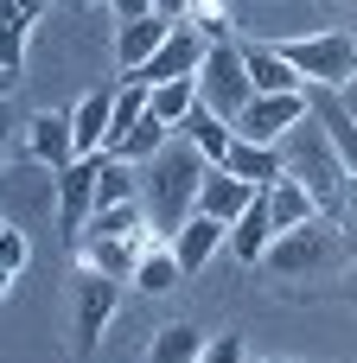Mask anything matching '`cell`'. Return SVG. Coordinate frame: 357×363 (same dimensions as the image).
<instances>
[{"instance_id":"obj_10","label":"cell","mask_w":357,"mask_h":363,"mask_svg":"<svg viewBox=\"0 0 357 363\" xmlns=\"http://www.w3.org/2000/svg\"><path fill=\"white\" fill-rule=\"evenodd\" d=\"M236 51H243V70H249L256 96H294V89H307L300 70L275 51V38H236Z\"/></svg>"},{"instance_id":"obj_26","label":"cell","mask_w":357,"mask_h":363,"mask_svg":"<svg viewBox=\"0 0 357 363\" xmlns=\"http://www.w3.org/2000/svg\"><path fill=\"white\" fill-rule=\"evenodd\" d=\"M166 140H172V128H166V121H160V115L147 108V115L134 121V134H121V140H115L109 153H115V160H134V166H147V160H153V153H160Z\"/></svg>"},{"instance_id":"obj_2","label":"cell","mask_w":357,"mask_h":363,"mask_svg":"<svg viewBox=\"0 0 357 363\" xmlns=\"http://www.w3.org/2000/svg\"><path fill=\"white\" fill-rule=\"evenodd\" d=\"M275 147H281V172L300 179L326 217H339V198H345V179H351V172H345V160L332 153V140H326V128L313 121V108H307V115H300Z\"/></svg>"},{"instance_id":"obj_8","label":"cell","mask_w":357,"mask_h":363,"mask_svg":"<svg viewBox=\"0 0 357 363\" xmlns=\"http://www.w3.org/2000/svg\"><path fill=\"white\" fill-rule=\"evenodd\" d=\"M300 115H307V89H294V96H249V108L236 115V134H243V140L275 147Z\"/></svg>"},{"instance_id":"obj_23","label":"cell","mask_w":357,"mask_h":363,"mask_svg":"<svg viewBox=\"0 0 357 363\" xmlns=\"http://www.w3.org/2000/svg\"><path fill=\"white\" fill-rule=\"evenodd\" d=\"M109 204H141V166L96 153V211H109Z\"/></svg>"},{"instance_id":"obj_7","label":"cell","mask_w":357,"mask_h":363,"mask_svg":"<svg viewBox=\"0 0 357 363\" xmlns=\"http://www.w3.org/2000/svg\"><path fill=\"white\" fill-rule=\"evenodd\" d=\"M275 274H319L326 262H332V223L326 217H313V223H300V230H281L275 242H268V255H262Z\"/></svg>"},{"instance_id":"obj_20","label":"cell","mask_w":357,"mask_h":363,"mask_svg":"<svg viewBox=\"0 0 357 363\" xmlns=\"http://www.w3.org/2000/svg\"><path fill=\"white\" fill-rule=\"evenodd\" d=\"M179 134L204 153V166H224V153L236 147V121H224V115H217V108H204V102L185 115V128H179Z\"/></svg>"},{"instance_id":"obj_25","label":"cell","mask_w":357,"mask_h":363,"mask_svg":"<svg viewBox=\"0 0 357 363\" xmlns=\"http://www.w3.org/2000/svg\"><path fill=\"white\" fill-rule=\"evenodd\" d=\"M204 357V332L198 325H160L153 332V345H147V363H198Z\"/></svg>"},{"instance_id":"obj_32","label":"cell","mask_w":357,"mask_h":363,"mask_svg":"<svg viewBox=\"0 0 357 363\" xmlns=\"http://www.w3.org/2000/svg\"><path fill=\"white\" fill-rule=\"evenodd\" d=\"M339 236L357 249V179H345V198H339Z\"/></svg>"},{"instance_id":"obj_28","label":"cell","mask_w":357,"mask_h":363,"mask_svg":"<svg viewBox=\"0 0 357 363\" xmlns=\"http://www.w3.org/2000/svg\"><path fill=\"white\" fill-rule=\"evenodd\" d=\"M147 102H153V89H147V83H134V77H121V83H115V115H109V147H115L121 134H134V121L147 115ZM109 147H102V153H109Z\"/></svg>"},{"instance_id":"obj_9","label":"cell","mask_w":357,"mask_h":363,"mask_svg":"<svg viewBox=\"0 0 357 363\" xmlns=\"http://www.w3.org/2000/svg\"><path fill=\"white\" fill-rule=\"evenodd\" d=\"M26 153H32L38 166H51V172L77 166L83 153H77V134H70V115H64V108H38V115L26 121Z\"/></svg>"},{"instance_id":"obj_19","label":"cell","mask_w":357,"mask_h":363,"mask_svg":"<svg viewBox=\"0 0 357 363\" xmlns=\"http://www.w3.org/2000/svg\"><path fill=\"white\" fill-rule=\"evenodd\" d=\"M38 13H45V0H0V64L13 77L26 70V38H32Z\"/></svg>"},{"instance_id":"obj_37","label":"cell","mask_w":357,"mask_h":363,"mask_svg":"<svg viewBox=\"0 0 357 363\" xmlns=\"http://www.w3.org/2000/svg\"><path fill=\"white\" fill-rule=\"evenodd\" d=\"M6 294H13V274H6V268H0V300H6Z\"/></svg>"},{"instance_id":"obj_41","label":"cell","mask_w":357,"mask_h":363,"mask_svg":"<svg viewBox=\"0 0 357 363\" xmlns=\"http://www.w3.org/2000/svg\"><path fill=\"white\" fill-rule=\"evenodd\" d=\"M64 6H89V0H64Z\"/></svg>"},{"instance_id":"obj_22","label":"cell","mask_w":357,"mask_h":363,"mask_svg":"<svg viewBox=\"0 0 357 363\" xmlns=\"http://www.w3.org/2000/svg\"><path fill=\"white\" fill-rule=\"evenodd\" d=\"M224 166L243 179V185H256V191H268L275 179H281V147H262V140H243L236 134V147L224 153Z\"/></svg>"},{"instance_id":"obj_3","label":"cell","mask_w":357,"mask_h":363,"mask_svg":"<svg viewBox=\"0 0 357 363\" xmlns=\"http://www.w3.org/2000/svg\"><path fill=\"white\" fill-rule=\"evenodd\" d=\"M275 51L300 70L307 89H345L357 77V38L351 32H300V38H275Z\"/></svg>"},{"instance_id":"obj_40","label":"cell","mask_w":357,"mask_h":363,"mask_svg":"<svg viewBox=\"0 0 357 363\" xmlns=\"http://www.w3.org/2000/svg\"><path fill=\"white\" fill-rule=\"evenodd\" d=\"M0 147H6V115H0Z\"/></svg>"},{"instance_id":"obj_30","label":"cell","mask_w":357,"mask_h":363,"mask_svg":"<svg viewBox=\"0 0 357 363\" xmlns=\"http://www.w3.org/2000/svg\"><path fill=\"white\" fill-rule=\"evenodd\" d=\"M198 363H249L243 332H211V338H204V357H198Z\"/></svg>"},{"instance_id":"obj_21","label":"cell","mask_w":357,"mask_h":363,"mask_svg":"<svg viewBox=\"0 0 357 363\" xmlns=\"http://www.w3.org/2000/svg\"><path fill=\"white\" fill-rule=\"evenodd\" d=\"M313 217H326V211L313 204V191L281 172V179L268 185V223H275V236H281V230H300V223H313Z\"/></svg>"},{"instance_id":"obj_35","label":"cell","mask_w":357,"mask_h":363,"mask_svg":"<svg viewBox=\"0 0 357 363\" xmlns=\"http://www.w3.org/2000/svg\"><path fill=\"white\" fill-rule=\"evenodd\" d=\"M339 102L351 108V121H357V77H351V83H345V89H339Z\"/></svg>"},{"instance_id":"obj_17","label":"cell","mask_w":357,"mask_h":363,"mask_svg":"<svg viewBox=\"0 0 357 363\" xmlns=\"http://www.w3.org/2000/svg\"><path fill=\"white\" fill-rule=\"evenodd\" d=\"M224 236H230V223H217V217H185L179 223V236H172V255H179V268L185 274H198V268H211V255L224 249Z\"/></svg>"},{"instance_id":"obj_1","label":"cell","mask_w":357,"mask_h":363,"mask_svg":"<svg viewBox=\"0 0 357 363\" xmlns=\"http://www.w3.org/2000/svg\"><path fill=\"white\" fill-rule=\"evenodd\" d=\"M198 185H204V153H198L185 134H172V140L141 166V211H147V230H153L160 242H172L179 223L198 211Z\"/></svg>"},{"instance_id":"obj_12","label":"cell","mask_w":357,"mask_h":363,"mask_svg":"<svg viewBox=\"0 0 357 363\" xmlns=\"http://www.w3.org/2000/svg\"><path fill=\"white\" fill-rule=\"evenodd\" d=\"M166 32H172V19H160V13L121 19V26H115V64H121V77H134V70L166 45Z\"/></svg>"},{"instance_id":"obj_39","label":"cell","mask_w":357,"mask_h":363,"mask_svg":"<svg viewBox=\"0 0 357 363\" xmlns=\"http://www.w3.org/2000/svg\"><path fill=\"white\" fill-rule=\"evenodd\" d=\"M345 287H351V294H357V268H351V274H345Z\"/></svg>"},{"instance_id":"obj_36","label":"cell","mask_w":357,"mask_h":363,"mask_svg":"<svg viewBox=\"0 0 357 363\" xmlns=\"http://www.w3.org/2000/svg\"><path fill=\"white\" fill-rule=\"evenodd\" d=\"M13 89H19V77H13V70H6V64H0V102H6V96H13Z\"/></svg>"},{"instance_id":"obj_43","label":"cell","mask_w":357,"mask_h":363,"mask_svg":"<svg viewBox=\"0 0 357 363\" xmlns=\"http://www.w3.org/2000/svg\"><path fill=\"white\" fill-rule=\"evenodd\" d=\"M0 230H6V217H0Z\"/></svg>"},{"instance_id":"obj_34","label":"cell","mask_w":357,"mask_h":363,"mask_svg":"<svg viewBox=\"0 0 357 363\" xmlns=\"http://www.w3.org/2000/svg\"><path fill=\"white\" fill-rule=\"evenodd\" d=\"M153 13H160V19H172V26H179V19H185V13H192V0H153Z\"/></svg>"},{"instance_id":"obj_24","label":"cell","mask_w":357,"mask_h":363,"mask_svg":"<svg viewBox=\"0 0 357 363\" xmlns=\"http://www.w3.org/2000/svg\"><path fill=\"white\" fill-rule=\"evenodd\" d=\"M147 236H153V230H141V236H89V242H83V268L128 281V274H134V255H141Z\"/></svg>"},{"instance_id":"obj_13","label":"cell","mask_w":357,"mask_h":363,"mask_svg":"<svg viewBox=\"0 0 357 363\" xmlns=\"http://www.w3.org/2000/svg\"><path fill=\"white\" fill-rule=\"evenodd\" d=\"M256 185H243L230 166H204V185H198V217H217V223H236L249 211Z\"/></svg>"},{"instance_id":"obj_38","label":"cell","mask_w":357,"mask_h":363,"mask_svg":"<svg viewBox=\"0 0 357 363\" xmlns=\"http://www.w3.org/2000/svg\"><path fill=\"white\" fill-rule=\"evenodd\" d=\"M249 363H294V357H249Z\"/></svg>"},{"instance_id":"obj_33","label":"cell","mask_w":357,"mask_h":363,"mask_svg":"<svg viewBox=\"0 0 357 363\" xmlns=\"http://www.w3.org/2000/svg\"><path fill=\"white\" fill-rule=\"evenodd\" d=\"M109 13H115V26H121V19H141V13H153V0H109Z\"/></svg>"},{"instance_id":"obj_16","label":"cell","mask_w":357,"mask_h":363,"mask_svg":"<svg viewBox=\"0 0 357 363\" xmlns=\"http://www.w3.org/2000/svg\"><path fill=\"white\" fill-rule=\"evenodd\" d=\"M268 242H275V223H268V191H256L249 198V211L230 223V236H224V249L243 262V268H256L262 255H268Z\"/></svg>"},{"instance_id":"obj_27","label":"cell","mask_w":357,"mask_h":363,"mask_svg":"<svg viewBox=\"0 0 357 363\" xmlns=\"http://www.w3.org/2000/svg\"><path fill=\"white\" fill-rule=\"evenodd\" d=\"M198 102H204V96H198V77H179V83H160L147 108H153V115H160V121L179 134V128H185V115H192Z\"/></svg>"},{"instance_id":"obj_31","label":"cell","mask_w":357,"mask_h":363,"mask_svg":"<svg viewBox=\"0 0 357 363\" xmlns=\"http://www.w3.org/2000/svg\"><path fill=\"white\" fill-rule=\"evenodd\" d=\"M26 262H32V242H26V230H13V223H6V230H0V268H6V274H19Z\"/></svg>"},{"instance_id":"obj_6","label":"cell","mask_w":357,"mask_h":363,"mask_svg":"<svg viewBox=\"0 0 357 363\" xmlns=\"http://www.w3.org/2000/svg\"><path fill=\"white\" fill-rule=\"evenodd\" d=\"M204 51H211V38L192 26V19H179L172 32H166V45L134 70V83H147V89H160V83H179V77H198V64H204Z\"/></svg>"},{"instance_id":"obj_4","label":"cell","mask_w":357,"mask_h":363,"mask_svg":"<svg viewBox=\"0 0 357 363\" xmlns=\"http://www.w3.org/2000/svg\"><path fill=\"white\" fill-rule=\"evenodd\" d=\"M198 96H204V108H217L224 121H236V115L249 108L256 83H249V70H243L236 38H224V45H211V51H204V64H198Z\"/></svg>"},{"instance_id":"obj_18","label":"cell","mask_w":357,"mask_h":363,"mask_svg":"<svg viewBox=\"0 0 357 363\" xmlns=\"http://www.w3.org/2000/svg\"><path fill=\"white\" fill-rule=\"evenodd\" d=\"M185 281V268H179V255H172V242H160V236H147L141 242V255H134V274H128V287H141V294H172Z\"/></svg>"},{"instance_id":"obj_5","label":"cell","mask_w":357,"mask_h":363,"mask_svg":"<svg viewBox=\"0 0 357 363\" xmlns=\"http://www.w3.org/2000/svg\"><path fill=\"white\" fill-rule=\"evenodd\" d=\"M115 306H121V281H115V274H96V268H77V313H70V325H77V357L83 363L102 345Z\"/></svg>"},{"instance_id":"obj_14","label":"cell","mask_w":357,"mask_h":363,"mask_svg":"<svg viewBox=\"0 0 357 363\" xmlns=\"http://www.w3.org/2000/svg\"><path fill=\"white\" fill-rule=\"evenodd\" d=\"M307 108H313V121L326 128V140H332V153L345 160V172L357 179V121H351V108L339 102V89H307Z\"/></svg>"},{"instance_id":"obj_42","label":"cell","mask_w":357,"mask_h":363,"mask_svg":"<svg viewBox=\"0 0 357 363\" xmlns=\"http://www.w3.org/2000/svg\"><path fill=\"white\" fill-rule=\"evenodd\" d=\"M345 6H351V13H357V0H345Z\"/></svg>"},{"instance_id":"obj_11","label":"cell","mask_w":357,"mask_h":363,"mask_svg":"<svg viewBox=\"0 0 357 363\" xmlns=\"http://www.w3.org/2000/svg\"><path fill=\"white\" fill-rule=\"evenodd\" d=\"M96 217V160H77L57 172V230L83 236V223Z\"/></svg>"},{"instance_id":"obj_29","label":"cell","mask_w":357,"mask_h":363,"mask_svg":"<svg viewBox=\"0 0 357 363\" xmlns=\"http://www.w3.org/2000/svg\"><path fill=\"white\" fill-rule=\"evenodd\" d=\"M141 230H147V211H141V204H109V211H96V217L83 223L77 242H89V236H141Z\"/></svg>"},{"instance_id":"obj_15","label":"cell","mask_w":357,"mask_h":363,"mask_svg":"<svg viewBox=\"0 0 357 363\" xmlns=\"http://www.w3.org/2000/svg\"><path fill=\"white\" fill-rule=\"evenodd\" d=\"M109 115H115V83L89 89V96L70 108V134H77V153H83V160H96V153L109 147Z\"/></svg>"}]
</instances>
